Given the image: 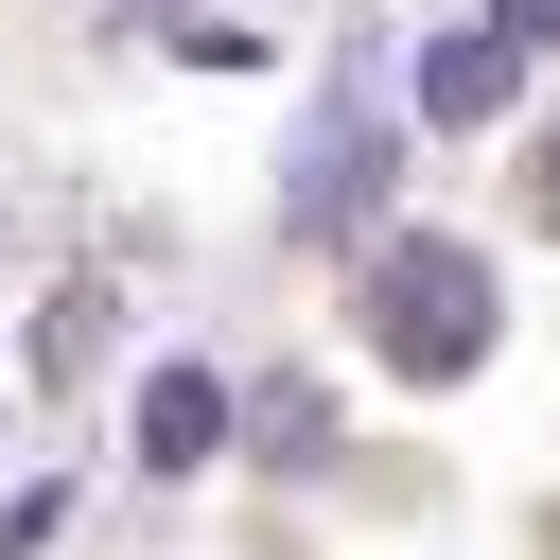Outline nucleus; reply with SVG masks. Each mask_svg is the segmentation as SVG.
Wrapping results in <instances>:
<instances>
[{"label":"nucleus","mask_w":560,"mask_h":560,"mask_svg":"<svg viewBox=\"0 0 560 560\" xmlns=\"http://www.w3.org/2000/svg\"><path fill=\"white\" fill-rule=\"evenodd\" d=\"M385 280H402V298H385V350H402V368H455V350H472V262H455V245H402Z\"/></svg>","instance_id":"obj_1"},{"label":"nucleus","mask_w":560,"mask_h":560,"mask_svg":"<svg viewBox=\"0 0 560 560\" xmlns=\"http://www.w3.org/2000/svg\"><path fill=\"white\" fill-rule=\"evenodd\" d=\"M420 105H438V122H472V105H508V35H455V52L420 70Z\"/></svg>","instance_id":"obj_2"},{"label":"nucleus","mask_w":560,"mask_h":560,"mask_svg":"<svg viewBox=\"0 0 560 560\" xmlns=\"http://www.w3.org/2000/svg\"><path fill=\"white\" fill-rule=\"evenodd\" d=\"M140 438H158V455H210V438H228V402H210V385H192V368H175V385H158V420H140Z\"/></svg>","instance_id":"obj_3"}]
</instances>
